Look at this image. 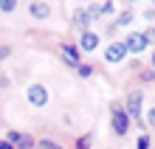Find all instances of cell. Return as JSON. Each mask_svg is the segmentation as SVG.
Returning <instances> with one entry per match:
<instances>
[{"mask_svg": "<svg viewBox=\"0 0 155 149\" xmlns=\"http://www.w3.org/2000/svg\"><path fill=\"white\" fill-rule=\"evenodd\" d=\"M6 141L12 144L14 149H34V146H37V141H34L31 135H23V132H14V129H12V132L6 135Z\"/></svg>", "mask_w": 155, "mask_h": 149, "instance_id": "cell-1", "label": "cell"}, {"mask_svg": "<svg viewBox=\"0 0 155 149\" xmlns=\"http://www.w3.org/2000/svg\"><path fill=\"white\" fill-rule=\"evenodd\" d=\"M25 96H28V101H31L34 107H45V104H48V93H45L42 85H31Z\"/></svg>", "mask_w": 155, "mask_h": 149, "instance_id": "cell-2", "label": "cell"}, {"mask_svg": "<svg viewBox=\"0 0 155 149\" xmlns=\"http://www.w3.org/2000/svg\"><path fill=\"white\" fill-rule=\"evenodd\" d=\"M113 129L118 135H127V129H130V118H127V113L118 110V107L113 110Z\"/></svg>", "mask_w": 155, "mask_h": 149, "instance_id": "cell-3", "label": "cell"}, {"mask_svg": "<svg viewBox=\"0 0 155 149\" xmlns=\"http://www.w3.org/2000/svg\"><path fill=\"white\" fill-rule=\"evenodd\" d=\"M124 57H127V48H124V42H113L110 48L104 51V59H107V62H121Z\"/></svg>", "mask_w": 155, "mask_h": 149, "instance_id": "cell-4", "label": "cell"}, {"mask_svg": "<svg viewBox=\"0 0 155 149\" xmlns=\"http://www.w3.org/2000/svg\"><path fill=\"white\" fill-rule=\"evenodd\" d=\"M28 11H31V17H37V20H45V17H51V6L42 3V0H31Z\"/></svg>", "mask_w": 155, "mask_h": 149, "instance_id": "cell-5", "label": "cell"}, {"mask_svg": "<svg viewBox=\"0 0 155 149\" xmlns=\"http://www.w3.org/2000/svg\"><path fill=\"white\" fill-rule=\"evenodd\" d=\"M124 48L127 51H133V53H138L147 48V40H144V34H130L127 37V42H124Z\"/></svg>", "mask_w": 155, "mask_h": 149, "instance_id": "cell-6", "label": "cell"}, {"mask_svg": "<svg viewBox=\"0 0 155 149\" xmlns=\"http://www.w3.org/2000/svg\"><path fill=\"white\" fill-rule=\"evenodd\" d=\"M96 45H99V37L93 31H82V40H79V48L82 51H93Z\"/></svg>", "mask_w": 155, "mask_h": 149, "instance_id": "cell-7", "label": "cell"}, {"mask_svg": "<svg viewBox=\"0 0 155 149\" xmlns=\"http://www.w3.org/2000/svg\"><path fill=\"white\" fill-rule=\"evenodd\" d=\"M59 53L65 57V62L71 65V68H79V53H76V48H71V45H59Z\"/></svg>", "mask_w": 155, "mask_h": 149, "instance_id": "cell-8", "label": "cell"}, {"mask_svg": "<svg viewBox=\"0 0 155 149\" xmlns=\"http://www.w3.org/2000/svg\"><path fill=\"white\" fill-rule=\"evenodd\" d=\"M141 90H133L130 93V115H141Z\"/></svg>", "mask_w": 155, "mask_h": 149, "instance_id": "cell-9", "label": "cell"}, {"mask_svg": "<svg viewBox=\"0 0 155 149\" xmlns=\"http://www.w3.org/2000/svg\"><path fill=\"white\" fill-rule=\"evenodd\" d=\"M74 23H76V28L85 31V28H87V23H90V14H87V11H82V8H76V11H74Z\"/></svg>", "mask_w": 155, "mask_h": 149, "instance_id": "cell-10", "label": "cell"}, {"mask_svg": "<svg viewBox=\"0 0 155 149\" xmlns=\"http://www.w3.org/2000/svg\"><path fill=\"white\" fill-rule=\"evenodd\" d=\"M17 8V0H0V11H6V14H12Z\"/></svg>", "mask_w": 155, "mask_h": 149, "instance_id": "cell-11", "label": "cell"}, {"mask_svg": "<svg viewBox=\"0 0 155 149\" xmlns=\"http://www.w3.org/2000/svg\"><path fill=\"white\" fill-rule=\"evenodd\" d=\"M37 149H62V146L54 144V141H48V138H42V141H37Z\"/></svg>", "mask_w": 155, "mask_h": 149, "instance_id": "cell-12", "label": "cell"}, {"mask_svg": "<svg viewBox=\"0 0 155 149\" xmlns=\"http://www.w3.org/2000/svg\"><path fill=\"white\" fill-rule=\"evenodd\" d=\"M76 149H90V135H85V138H79V144H76Z\"/></svg>", "mask_w": 155, "mask_h": 149, "instance_id": "cell-13", "label": "cell"}, {"mask_svg": "<svg viewBox=\"0 0 155 149\" xmlns=\"http://www.w3.org/2000/svg\"><path fill=\"white\" fill-rule=\"evenodd\" d=\"M8 53H12V48H8V45H0V62L8 59Z\"/></svg>", "mask_w": 155, "mask_h": 149, "instance_id": "cell-14", "label": "cell"}, {"mask_svg": "<svg viewBox=\"0 0 155 149\" xmlns=\"http://www.w3.org/2000/svg\"><path fill=\"white\" fill-rule=\"evenodd\" d=\"M130 20H133V14H130V11H124L121 17H118V25H127V23H130Z\"/></svg>", "mask_w": 155, "mask_h": 149, "instance_id": "cell-15", "label": "cell"}, {"mask_svg": "<svg viewBox=\"0 0 155 149\" xmlns=\"http://www.w3.org/2000/svg\"><path fill=\"white\" fill-rule=\"evenodd\" d=\"M138 149H150V138H147V135L138 138Z\"/></svg>", "mask_w": 155, "mask_h": 149, "instance_id": "cell-16", "label": "cell"}, {"mask_svg": "<svg viewBox=\"0 0 155 149\" xmlns=\"http://www.w3.org/2000/svg\"><path fill=\"white\" fill-rule=\"evenodd\" d=\"M144 40H147V42H155V28H147V34H144Z\"/></svg>", "mask_w": 155, "mask_h": 149, "instance_id": "cell-17", "label": "cell"}, {"mask_svg": "<svg viewBox=\"0 0 155 149\" xmlns=\"http://www.w3.org/2000/svg\"><path fill=\"white\" fill-rule=\"evenodd\" d=\"M147 121H150V124L155 127V107H152V110H150V113H147Z\"/></svg>", "mask_w": 155, "mask_h": 149, "instance_id": "cell-18", "label": "cell"}, {"mask_svg": "<svg viewBox=\"0 0 155 149\" xmlns=\"http://www.w3.org/2000/svg\"><path fill=\"white\" fill-rule=\"evenodd\" d=\"M0 149H14V146L8 144V141H0Z\"/></svg>", "mask_w": 155, "mask_h": 149, "instance_id": "cell-19", "label": "cell"}, {"mask_svg": "<svg viewBox=\"0 0 155 149\" xmlns=\"http://www.w3.org/2000/svg\"><path fill=\"white\" fill-rule=\"evenodd\" d=\"M152 68H155V53H152Z\"/></svg>", "mask_w": 155, "mask_h": 149, "instance_id": "cell-20", "label": "cell"}]
</instances>
